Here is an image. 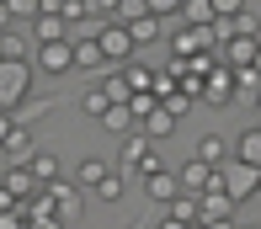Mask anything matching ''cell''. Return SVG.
Returning a JSON list of instances; mask_svg holds the SVG:
<instances>
[{
    "instance_id": "11",
    "label": "cell",
    "mask_w": 261,
    "mask_h": 229,
    "mask_svg": "<svg viewBox=\"0 0 261 229\" xmlns=\"http://www.w3.org/2000/svg\"><path fill=\"white\" fill-rule=\"evenodd\" d=\"M229 149H234V160H240V165H251V171H261V123L240 128V134L229 139Z\"/></svg>"
},
{
    "instance_id": "23",
    "label": "cell",
    "mask_w": 261,
    "mask_h": 229,
    "mask_svg": "<svg viewBox=\"0 0 261 229\" xmlns=\"http://www.w3.org/2000/svg\"><path fill=\"white\" fill-rule=\"evenodd\" d=\"M251 96H261V69L245 64V69H234V107L251 101Z\"/></svg>"
},
{
    "instance_id": "29",
    "label": "cell",
    "mask_w": 261,
    "mask_h": 229,
    "mask_svg": "<svg viewBox=\"0 0 261 229\" xmlns=\"http://www.w3.org/2000/svg\"><path fill=\"white\" fill-rule=\"evenodd\" d=\"M6 11H11V21H32L38 16V0H6Z\"/></svg>"
},
{
    "instance_id": "9",
    "label": "cell",
    "mask_w": 261,
    "mask_h": 229,
    "mask_svg": "<svg viewBox=\"0 0 261 229\" xmlns=\"http://www.w3.org/2000/svg\"><path fill=\"white\" fill-rule=\"evenodd\" d=\"M32 149H38L32 128H27V123H11V134L0 139V155H6L11 165H27V160H32Z\"/></svg>"
},
{
    "instance_id": "28",
    "label": "cell",
    "mask_w": 261,
    "mask_h": 229,
    "mask_svg": "<svg viewBox=\"0 0 261 229\" xmlns=\"http://www.w3.org/2000/svg\"><path fill=\"white\" fill-rule=\"evenodd\" d=\"M107 107H112V101H107V91L96 86V91H86V96H80V112H86V117H101L107 112Z\"/></svg>"
},
{
    "instance_id": "33",
    "label": "cell",
    "mask_w": 261,
    "mask_h": 229,
    "mask_svg": "<svg viewBox=\"0 0 261 229\" xmlns=\"http://www.w3.org/2000/svg\"><path fill=\"white\" fill-rule=\"evenodd\" d=\"M192 229H240V224H234V219H197Z\"/></svg>"
},
{
    "instance_id": "36",
    "label": "cell",
    "mask_w": 261,
    "mask_h": 229,
    "mask_svg": "<svg viewBox=\"0 0 261 229\" xmlns=\"http://www.w3.org/2000/svg\"><path fill=\"white\" fill-rule=\"evenodd\" d=\"M11 208H16V197H11V192L0 187V213H11Z\"/></svg>"
},
{
    "instance_id": "38",
    "label": "cell",
    "mask_w": 261,
    "mask_h": 229,
    "mask_svg": "<svg viewBox=\"0 0 261 229\" xmlns=\"http://www.w3.org/2000/svg\"><path fill=\"white\" fill-rule=\"evenodd\" d=\"M11 27V11H6V0H0V32H6Z\"/></svg>"
},
{
    "instance_id": "37",
    "label": "cell",
    "mask_w": 261,
    "mask_h": 229,
    "mask_svg": "<svg viewBox=\"0 0 261 229\" xmlns=\"http://www.w3.org/2000/svg\"><path fill=\"white\" fill-rule=\"evenodd\" d=\"M160 229H192V224H176V219H171V213H165V219H160Z\"/></svg>"
},
{
    "instance_id": "20",
    "label": "cell",
    "mask_w": 261,
    "mask_h": 229,
    "mask_svg": "<svg viewBox=\"0 0 261 229\" xmlns=\"http://www.w3.org/2000/svg\"><path fill=\"white\" fill-rule=\"evenodd\" d=\"M0 59H27V64H32V32L6 27V32H0Z\"/></svg>"
},
{
    "instance_id": "7",
    "label": "cell",
    "mask_w": 261,
    "mask_h": 229,
    "mask_svg": "<svg viewBox=\"0 0 261 229\" xmlns=\"http://www.w3.org/2000/svg\"><path fill=\"white\" fill-rule=\"evenodd\" d=\"M203 101L219 107V112H224V107H234V69H229V64H213V69H208V80H203Z\"/></svg>"
},
{
    "instance_id": "12",
    "label": "cell",
    "mask_w": 261,
    "mask_h": 229,
    "mask_svg": "<svg viewBox=\"0 0 261 229\" xmlns=\"http://www.w3.org/2000/svg\"><path fill=\"white\" fill-rule=\"evenodd\" d=\"M0 187H6V192H11L16 202H27L32 192H38V176H32L27 165H6V176H0Z\"/></svg>"
},
{
    "instance_id": "4",
    "label": "cell",
    "mask_w": 261,
    "mask_h": 229,
    "mask_svg": "<svg viewBox=\"0 0 261 229\" xmlns=\"http://www.w3.org/2000/svg\"><path fill=\"white\" fill-rule=\"evenodd\" d=\"M32 69H43V75H69V69H75V48H69V38L38 43V48H32Z\"/></svg>"
},
{
    "instance_id": "2",
    "label": "cell",
    "mask_w": 261,
    "mask_h": 229,
    "mask_svg": "<svg viewBox=\"0 0 261 229\" xmlns=\"http://www.w3.org/2000/svg\"><path fill=\"white\" fill-rule=\"evenodd\" d=\"M32 75H38V69H32L27 59H0V112H16L32 96Z\"/></svg>"
},
{
    "instance_id": "22",
    "label": "cell",
    "mask_w": 261,
    "mask_h": 229,
    "mask_svg": "<svg viewBox=\"0 0 261 229\" xmlns=\"http://www.w3.org/2000/svg\"><path fill=\"white\" fill-rule=\"evenodd\" d=\"M144 192H149L155 202H171L176 192H181V187H176V171H149V176H144Z\"/></svg>"
},
{
    "instance_id": "31",
    "label": "cell",
    "mask_w": 261,
    "mask_h": 229,
    "mask_svg": "<svg viewBox=\"0 0 261 229\" xmlns=\"http://www.w3.org/2000/svg\"><path fill=\"white\" fill-rule=\"evenodd\" d=\"M27 229H64V219H54V213H32Z\"/></svg>"
},
{
    "instance_id": "16",
    "label": "cell",
    "mask_w": 261,
    "mask_h": 229,
    "mask_svg": "<svg viewBox=\"0 0 261 229\" xmlns=\"http://www.w3.org/2000/svg\"><path fill=\"white\" fill-rule=\"evenodd\" d=\"M69 48H75V69H107V54L96 38H69Z\"/></svg>"
},
{
    "instance_id": "40",
    "label": "cell",
    "mask_w": 261,
    "mask_h": 229,
    "mask_svg": "<svg viewBox=\"0 0 261 229\" xmlns=\"http://www.w3.org/2000/svg\"><path fill=\"white\" fill-rule=\"evenodd\" d=\"M256 107H261V96H256Z\"/></svg>"
},
{
    "instance_id": "24",
    "label": "cell",
    "mask_w": 261,
    "mask_h": 229,
    "mask_svg": "<svg viewBox=\"0 0 261 229\" xmlns=\"http://www.w3.org/2000/svg\"><path fill=\"white\" fill-rule=\"evenodd\" d=\"M165 208H171V219H176V224H197V219H203V208H197V197H192V192H176Z\"/></svg>"
},
{
    "instance_id": "32",
    "label": "cell",
    "mask_w": 261,
    "mask_h": 229,
    "mask_svg": "<svg viewBox=\"0 0 261 229\" xmlns=\"http://www.w3.org/2000/svg\"><path fill=\"white\" fill-rule=\"evenodd\" d=\"M245 0H213V16H240Z\"/></svg>"
},
{
    "instance_id": "6",
    "label": "cell",
    "mask_w": 261,
    "mask_h": 229,
    "mask_svg": "<svg viewBox=\"0 0 261 229\" xmlns=\"http://www.w3.org/2000/svg\"><path fill=\"white\" fill-rule=\"evenodd\" d=\"M43 197H48V208H54V219H75V213H80V202H86V192H80L75 182H64V176H59V182H48V187H43Z\"/></svg>"
},
{
    "instance_id": "27",
    "label": "cell",
    "mask_w": 261,
    "mask_h": 229,
    "mask_svg": "<svg viewBox=\"0 0 261 229\" xmlns=\"http://www.w3.org/2000/svg\"><path fill=\"white\" fill-rule=\"evenodd\" d=\"M101 91H107V101H123V107H128V96H134V86H128V69H112V75L101 80Z\"/></svg>"
},
{
    "instance_id": "3",
    "label": "cell",
    "mask_w": 261,
    "mask_h": 229,
    "mask_svg": "<svg viewBox=\"0 0 261 229\" xmlns=\"http://www.w3.org/2000/svg\"><path fill=\"white\" fill-rule=\"evenodd\" d=\"M96 43H101L107 64H117V69H123V64H134V54H139V48H134V38H128V27H123V21H101Z\"/></svg>"
},
{
    "instance_id": "34",
    "label": "cell",
    "mask_w": 261,
    "mask_h": 229,
    "mask_svg": "<svg viewBox=\"0 0 261 229\" xmlns=\"http://www.w3.org/2000/svg\"><path fill=\"white\" fill-rule=\"evenodd\" d=\"M91 16H117V0H91Z\"/></svg>"
},
{
    "instance_id": "14",
    "label": "cell",
    "mask_w": 261,
    "mask_h": 229,
    "mask_svg": "<svg viewBox=\"0 0 261 229\" xmlns=\"http://www.w3.org/2000/svg\"><path fill=\"white\" fill-rule=\"evenodd\" d=\"M91 197H96V202H107V208H117V202L128 197V176H123V171H107L101 182L91 187Z\"/></svg>"
},
{
    "instance_id": "17",
    "label": "cell",
    "mask_w": 261,
    "mask_h": 229,
    "mask_svg": "<svg viewBox=\"0 0 261 229\" xmlns=\"http://www.w3.org/2000/svg\"><path fill=\"white\" fill-rule=\"evenodd\" d=\"M96 123L107 128V134H117V139H128V134H134V128H139V123H134V112H128L123 101H112V107H107V112L96 117Z\"/></svg>"
},
{
    "instance_id": "13",
    "label": "cell",
    "mask_w": 261,
    "mask_h": 229,
    "mask_svg": "<svg viewBox=\"0 0 261 229\" xmlns=\"http://www.w3.org/2000/svg\"><path fill=\"white\" fill-rule=\"evenodd\" d=\"M197 208H203V219H234V197H229L224 187L197 192Z\"/></svg>"
},
{
    "instance_id": "19",
    "label": "cell",
    "mask_w": 261,
    "mask_h": 229,
    "mask_svg": "<svg viewBox=\"0 0 261 229\" xmlns=\"http://www.w3.org/2000/svg\"><path fill=\"white\" fill-rule=\"evenodd\" d=\"M27 27H32V43H59V38H69V21H64V16H32Z\"/></svg>"
},
{
    "instance_id": "10",
    "label": "cell",
    "mask_w": 261,
    "mask_h": 229,
    "mask_svg": "<svg viewBox=\"0 0 261 229\" xmlns=\"http://www.w3.org/2000/svg\"><path fill=\"white\" fill-rule=\"evenodd\" d=\"M197 160H203V165H213V171H224V165L234 160V149H229V139H224L219 128H208V134L197 139Z\"/></svg>"
},
{
    "instance_id": "1",
    "label": "cell",
    "mask_w": 261,
    "mask_h": 229,
    "mask_svg": "<svg viewBox=\"0 0 261 229\" xmlns=\"http://www.w3.org/2000/svg\"><path fill=\"white\" fill-rule=\"evenodd\" d=\"M117 171H123L128 182H134V176H149V171H165V160H160L155 139H144V134L134 128V134H128V144L117 149Z\"/></svg>"
},
{
    "instance_id": "15",
    "label": "cell",
    "mask_w": 261,
    "mask_h": 229,
    "mask_svg": "<svg viewBox=\"0 0 261 229\" xmlns=\"http://www.w3.org/2000/svg\"><path fill=\"white\" fill-rule=\"evenodd\" d=\"M128 38H134V48H149V43L165 38V21L160 16H134L128 21Z\"/></svg>"
},
{
    "instance_id": "8",
    "label": "cell",
    "mask_w": 261,
    "mask_h": 229,
    "mask_svg": "<svg viewBox=\"0 0 261 229\" xmlns=\"http://www.w3.org/2000/svg\"><path fill=\"white\" fill-rule=\"evenodd\" d=\"M176 187L197 197V192H208V187H224V182H219V171H213V165H203V160L192 155V160H187L181 171H176Z\"/></svg>"
},
{
    "instance_id": "5",
    "label": "cell",
    "mask_w": 261,
    "mask_h": 229,
    "mask_svg": "<svg viewBox=\"0 0 261 229\" xmlns=\"http://www.w3.org/2000/svg\"><path fill=\"white\" fill-rule=\"evenodd\" d=\"M219 182H224V192L234 197V208H240V202H251V197H256L261 171H251V165H240V160H229V165L219 171Z\"/></svg>"
},
{
    "instance_id": "21",
    "label": "cell",
    "mask_w": 261,
    "mask_h": 229,
    "mask_svg": "<svg viewBox=\"0 0 261 229\" xmlns=\"http://www.w3.org/2000/svg\"><path fill=\"white\" fill-rule=\"evenodd\" d=\"M27 171L38 176V187H48V182H59V176H64V171H59V155H54V149H32Z\"/></svg>"
},
{
    "instance_id": "26",
    "label": "cell",
    "mask_w": 261,
    "mask_h": 229,
    "mask_svg": "<svg viewBox=\"0 0 261 229\" xmlns=\"http://www.w3.org/2000/svg\"><path fill=\"white\" fill-rule=\"evenodd\" d=\"M176 16H181L187 27H208V21H213V0H181Z\"/></svg>"
},
{
    "instance_id": "35",
    "label": "cell",
    "mask_w": 261,
    "mask_h": 229,
    "mask_svg": "<svg viewBox=\"0 0 261 229\" xmlns=\"http://www.w3.org/2000/svg\"><path fill=\"white\" fill-rule=\"evenodd\" d=\"M11 123H16V112H0V139L11 134Z\"/></svg>"
},
{
    "instance_id": "25",
    "label": "cell",
    "mask_w": 261,
    "mask_h": 229,
    "mask_svg": "<svg viewBox=\"0 0 261 229\" xmlns=\"http://www.w3.org/2000/svg\"><path fill=\"white\" fill-rule=\"evenodd\" d=\"M139 134H144V139H165V134H176V117L165 112V107H155V112L139 123Z\"/></svg>"
},
{
    "instance_id": "18",
    "label": "cell",
    "mask_w": 261,
    "mask_h": 229,
    "mask_svg": "<svg viewBox=\"0 0 261 229\" xmlns=\"http://www.w3.org/2000/svg\"><path fill=\"white\" fill-rule=\"evenodd\" d=\"M107 171H112V165H107V160H101V155H86V160H80V165H75V176H69V182H75L80 192H91V187H96V182H101V176H107Z\"/></svg>"
},
{
    "instance_id": "39",
    "label": "cell",
    "mask_w": 261,
    "mask_h": 229,
    "mask_svg": "<svg viewBox=\"0 0 261 229\" xmlns=\"http://www.w3.org/2000/svg\"><path fill=\"white\" fill-rule=\"evenodd\" d=\"M256 202H261V187H256Z\"/></svg>"
},
{
    "instance_id": "30",
    "label": "cell",
    "mask_w": 261,
    "mask_h": 229,
    "mask_svg": "<svg viewBox=\"0 0 261 229\" xmlns=\"http://www.w3.org/2000/svg\"><path fill=\"white\" fill-rule=\"evenodd\" d=\"M144 6H149V16H176V11H181V0H144Z\"/></svg>"
}]
</instances>
